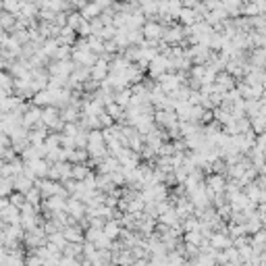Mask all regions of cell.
<instances>
[{"label": "cell", "instance_id": "obj_1", "mask_svg": "<svg viewBox=\"0 0 266 266\" xmlns=\"http://www.w3.org/2000/svg\"><path fill=\"white\" fill-rule=\"evenodd\" d=\"M162 29H164V25H160L158 21H146L142 25V36L150 46H158V42L162 38Z\"/></svg>", "mask_w": 266, "mask_h": 266}, {"label": "cell", "instance_id": "obj_2", "mask_svg": "<svg viewBox=\"0 0 266 266\" xmlns=\"http://www.w3.org/2000/svg\"><path fill=\"white\" fill-rule=\"evenodd\" d=\"M64 212L69 214L71 218L79 220V218H83V216H85V204L81 202V199H77V197L69 195V197H66V208H64Z\"/></svg>", "mask_w": 266, "mask_h": 266}, {"label": "cell", "instance_id": "obj_3", "mask_svg": "<svg viewBox=\"0 0 266 266\" xmlns=\"http://www.w3.org/2000/svg\"><path fill=\"white\" fill-rule=\"evenodd\" d=\"M40 115H42V108L29 102L27 110H25V113H23V117H21V125L29 131V129H31L33 125H36V123H40Z\"/></svg>", "mask_w": 266, "mask_h": 266}, {"label": "cell", "instance_id": "obj_4", "mask_svg": "<svg viewBox=\"0 0 266 266\" xmlns=\"http://www.w3.org/2000/svg\"><path fill=\"white\" fill-rule=\"evenodd\" d=\"M90 77L96 79V81H104L108 77V62L98 56L96 62L90 66Z\"/></svg>", "mask_w": 266, "mask_h": 266}, {"label": "cell", "instance_id": "obj_5", "mask_svg": "<svg viewBox=\"0 0 266 266\" xmlns=\"http://www.w3.org/2000/svg\"><path fill=\"white\" fill-rule=\"evenodd\" d=\"M31 104H36L40 108L50 106V104H54V94L48 87H44V90H40V92H36V94L31 96Z\"/></svg>", "mask_w": 266, "mask_h": 266}, {"label": "cell", "instance_id": "obj_6", "mask_svg": "<svg viewBox=\"0 0 266 266\" xmlns=\"http://www.w3.org/2000/svg\"><path fill=\"white\" fill-rule=\"evenodd\" d=\"M62 235L64 239L69 241V243H83V229L79 225H69V227H64L62 229Z\"/></svg>", "mask_w": 266, "mask_h": 266}, {"label": "cell", "instance_id": "obj_7", "mask_svg": "<svg viewBox=\"0 0 266 266\" xmlns=\"http://www.w3.org/2000/svg\"><path fill=\"white\" fill-rule=\"evenodd\" d=\"M31 166V171L33 175H36V179H46L48 177V169H50V162L46 158H36V160H31V162H25Z\"/></svg>", "mask_w": 266, "mask_h": 266}, {"label": "cell", "instance_id": "obj_8", "mask_svg": "<svg viewBox=\"0 0 266 266\" xmlns=\"http://www.w3.org/2000/svg\"><path fill=\"white\" fill-rule=\"evenodd\" d=\"M208 243L212 250H225V248H231L233 246V239L227 235V233H212L208 237Z\"/></svg>", "mask_w": 266, "mask_h": 266}, {"label": "cell", "instance_id": "obj_9", "mask_svg": "<svg viewBox=\"0 0 266 266\" xmlns=\"http://www.w3.org/2000/svg\"><path fill=\"white\" fill-rule=\"evenodd\" d=\"M177 21H179V25H183V27H191L193 23L202 21V19H199V15L195 13V9H181L179 15H177Z\"/></svg>", "mask_w": 266, "mask_h": 266}, {"label": "cell", "instance_id": "obj_10", "mask_svg": "<svg viewBox=\"0 0 266 266\" xmlns=\"http://www.w3.org/2000/svg\"><path fill=\"white\" fill-rule=\"evenodd\" d=\"M79 117H81V110L75 104H66L64 108H60V119L64 123H77Z\"/></svg>", "mask_w": 266, "mask_h": 266}, {"label": "cell", "instance_id": "obj_11", "mask_svg": "<svg viewBox=\"0 0 266 266\" xmlns=\"http://www.w3.org/2000/svg\"><path fill=\"white\" fill-rule=\"evenodd\" d=\"M0 218H3L7 225H19V218H21V212H19V208H15V206H7V208H3L0 210Z\"/></svg>", "mask_w": 266, "mask_h": 266}, {"label": "cell", "instance_id": "obj_12", "mask_svg": "<svg viewBox=\"0 0 266 266\" xmlns=\"http://www.w3.org/2000/svg\"><path fill=\"white\" fill-rule=\"evenodd\" d=\"M156 220H158V223H162V225H166V227H177V225H181V220L177 218V214H175V208H173V206H171L169 210L160 212V214L156 216Z\"/></svg>", "mask_w": 266, "mask_h": 266}, {"label": "cell", "instance_id": "obj_13", "mask_svg": "<svg viewBox=\"0 0 266 266\" xmlns=\"http://www.w3.org/2000/svg\"><path fill=\"white\" fill-rule=\"evenodd\" d=\"M102 233H104L108 239H119V235H121V225H119V220L108 218V220L104 223V227H102Z\"/></svg>", "mask_w": 266, "mask_h": 266}, {"label": "cell", "instance_id": "obj_14", "mask_svg": "<svg viewBox=\"0 0 266 266\" xmlns=\"http://www.w3.org/2000/svg\"><path fill=\"white\" fill-rule=\"evenodd\" d=\"M17 25H19V23H17V15L7 13V11H0V27H3L7 33H11Z\"/></svg>", "mask_w": 266, "mask_h": 266}, {"label": "cell", "instance_id": "obj_15", "mask_svg": "<svg viewBox=\"0 0 266 266\" xmlns=\"http://www.w3.org/2000/svg\"><path fill=\"white\" fill-rule=\"evenodd\" d=\"M33 183H36V181H31V179H29V177H25L23 173H21V175H17V177H13V189H15V191H21V193L29 191V189L33 187Z\"/></svg>", "mask_w": 266, "mask_h": 266}, {"label": "cell", "instance_id": "obj_16", "mask_svg": "<svg viewBox=\"0 0 266 266\" xmlns=\"http://www.w3.org/2000/svg\"><path fill=\"white\" fill-rule=\"evenodd\" d=\"M92 169L85 164V162H79V164H71V179H75V181H83L85 179V175L90 173Z\"/></svg>", "mask_w": 266, "mask_h": 266}, {"label": "cell", "instance_id": "obj_17", "mask_svg": "<svg viewBox=\"0 0 266 266\" xmlns=\"http://www.w3.org/2000/svg\"><path fill=\"white\" fill-rule=\"evenodd\" d=\"M181 239L185 241V243H191V246H199V243H202L206 237L202 235V233H199V231H185L183 233V235H181Z\"/></svg>", "mask_w": 266, "mask_h": 266}, {"label": "cell", "instance_id": "obj_18", "mask_svg": "<svg viewBox=\"0 0 266 266\" xmlns=\"http://www.w3.org/2000/svg\"><path fill=\"white\" fill-rule=\"evenodd\" d=\"M100 13H102V11H100L94 3H87V5H83V7L79 9V15H81L83 19H87V21H90V19H96Z\"/></svg>", "mask_w": 266, "mask_h": 266}, {"label": "cell", "instance_id": "obj_19", "mask_svg": "<svg viewBox=\"0 0 266 266\" xmlns=\"http://www.w3.org/2000/svg\"><path fill=\"white\" fill-rule=\"evenodd\" d=\"M185 264V256L179 254L177 250L166 252V266H183Z\"/></svg>", "mask_w": 266, "mask_h": 266}, {"label": "cell", "instance_id": "obj_20", "mask_svg": "<svg viewBox=\"0 0 266 266\" xmlns=\"http://www.w3.org/2000/svg\"><path fill=\"white\" fill-rule=\"evenodd\" d=\"M25 202H29V204H33V206H40L42 195H40V189L36 187V183H33V187H31L29 191H25Z\"/></svg>", "mask_w": 266, "mask_h": 266}, {"label": "cell", "instance_id": "obj_21", "mask_svg": "<svg viewBox=\"0 0 266 266\" xmlns=\"http://www.w3.org/2000/svg\"><path fill=\"white\" fill-rule=\"evenodd\" d=\"M7 197H9V204L15 206V208H21V206L25 204V193H21V191H15V189H13Z\"/></svg>", "mask_w": 266, "mask_h": 266}, {"label": "cell", "instance_id": "obj_22", "mask_svg": "<svg viewBox=\"0 0 266 266\" xmlns=\"http://www.w3.org/2000/svg\"><path fill=\"white\" fill-rule=\"evenodd\" d=\"M48 243H52V246H56L58 250H62V248H64V243H66V239H64V235H62V231H58V233H52V235H48Z\"/></svg>", "mask_w": 266, "mask_h": 266}, {"label": "cell", "instance_id": "obj_23", "mask_svg": "<svg viewBox=\"0 0 266 266\" xmlns=\"http://www.w3.org/2000/svg\"><path fill=\"white\" fill-rule=\"evenodd\" d=\"M19 7H21V0H3V11H7V13L17 15Z\"/></svg>", "mask_w": 266, "mask_h": 266}, {"label": "cell", "instance_id": "obj_24", "mask_svg": "<svg viewBox=\"0 0 266 266\" xmlns=\"http://www.w3.org/2000/svg\"><path fill=\"white\" fill-rule=\"evenodd\" d=\"M11 191H13V179H9V177H0V195L7 197Z\"/></svg>", "mask_w": 266, "mask_h": 266}, {"label": "cell", "instance_id": "obj_25", "mask_svg": "<svg viewBox=\"0 0 266 266\" xmlns=\"http://www.w3.org/2000/svg\"><path fill=\"white\" fill-rule=\"evenodd\" d=\"M66 58H71V46H58L52 60H66Z\"/></svg>", "mask_w": 266, "mask_h": 266}, {"label": "cell", "instance_id": "obj_26", "mask_svg": "<svg viewBox=\"0 0 266 266\" xmlns=\"http://www.w3.org/2000/svg\"><path fill=\"white\" fill-rule=\"evenodd\" d=\"M79 131V125L77 123H64V127H62V136H66V138H73L75 133Z\"/></svg>", "mask_w": 266, "mask_h": 266}, {"label": "cell", "instance_id": "obj_27", "mask_svg": "<svg viewBox=\"0 0 266 266\" xmlns=\"http://www.w3.org/2000/svg\"><path fill=\"white\" fill-rule=\"evenodd\" d=\"M98 117V123H100V129H104V127H110V125H115V121H113V117H108L104 110L100 113V115H96Z\"/></svg>", "mask_w": 266, "mask_h": 266}, {"label": "cell", "instance_id": "obj_28", "mask_svg": "<svg viewBox=\"0 0 266 266\" xmlns=\"http://www.w3.org/2000/svg\"><path fill=\"white\" fill-rule=\"evenodd\" d=\"M58 266H79V262L75 258H66V256H60V262Z\"/></svg>", "mask_w": 266, "mask_h": 266}, {"label": "cell", "instance_id": "obj_29", "mask_svg": "<svg viewBox=\"0 0 266 266\" xmlns=\"http://www.w3.org/2000/svg\"><path fill=\"white\" fill-rule=\"evenodd\" d=\"M181 9H195L199 5V0H179Z\"/></svg>", "mask_w": 266, "mask_h": 266}, {"label": "cell", "instance_id": "obj_30", "mask_svg": "<svg viewBox=\"0 0 266 266\" xmlns=\"http://www.w3.org/2000/svg\"><path fill=\"white\" fill-rule=\"evenodd\" d=\"M131 266H150V262H148L146 258H140V260H133Z\"/></svg>", "mask_w": 266, "mask_h": 266}, {"label": "cell", "instance_id": "obj_31", "mask_svg": "<svg viewBox=\"0 0 266 266\" xmlns=\"http://www.w3.org/2000/svg\"><path fill=\"white\" fill-rule=\"evenodd\" d=\"M7 206H9V197H3V195H0V210L7 208Z\"/></svg>", "mask_w": 266, "mask_h": 266}]
</instances>
